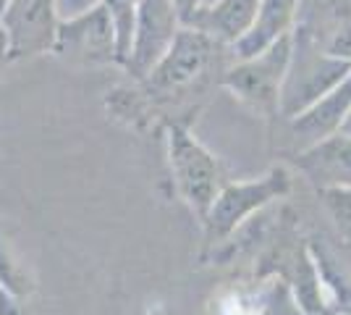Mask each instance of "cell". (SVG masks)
Returning a JSON list of instances; mask_svg holds the SVG:
<instances>
[{"instance_id": "1", "label": "cell", "mask_w": 351, "mask_h": 315, "mask_svg": "<svg viewBox=\"0 0 351 315\" xmlns=\"http://www.w3.org/2000/svg\"><path fill=\"white\" fill-rule=\"evenodd\" d=\"M351 74V60L336 58L312 45L302 32L291 30V58L280 84L278 110L286 119H293L304 108L320 100Z\"/></svg>"}, {"instance_id": "2", "label": "cell", "mask_w": 351, "mask_h": 315, "mask_svg": "<svg viewBox=\"0 0 351 315\" xmlns=\"http://www.w3.org/2000/svg\"><path fill=\"white\" fill-rule=\"evenodd\" d=\"M220 43L207 37L205 32L194 27H181L176 32L173 43L158 60V66L142 79L147 95L152 97H173L178 92L189 90L194 82H199L213 63V56Z\"/></svg>"}, {"instance_id": "3", "label": "cell", "mask_w": 351, "mask_h": 315, "mask_svg": "<svg viewBox=\"0 0 351 315\" xmlns=\"http://www.w3.org/2000/svg\"><path fill=\"white\" fill-rule=\"evenodd\" d=\"M168 163L181 197L189 202L194 213L205 218L215 195L220 192L218 163L210 152L184 129V126H168Z\"/></svg>"}, {"instance_id": "4", "label": "cell", "mask_w": 351, "mask_h": 315, "mask_svg": "<svg viewBox=\"0 0 351 315\" xmlns=\"http://www.w3.org/2000/svg\"><path fill=\"white\" fill-rule=\"evenodd\" d=\"M69 66H105L118 63L116 32L103 3L92 5L84 14L60 19L53 50Z\"/></svg>"}, {"instance_id": "5", "label": "cell", "mask_w": 351, "mask_h": 315, "mask_svg": "<svg viewBox=\"0 0 351 315\" xmlns=\"http://www.w3.org/2000/svg\"><path fill=\"white\" fill-rule=\"evenodd\" d=\"M291 58V34L280 37L278 43L265 47L252 58L236 60V66L226 74L223 84L234 92L241 103L257 110H278L280 84Z\"/></svg>"}, {"instance_id": "6", "label": "cell", "mask_w": 351, "mask_h": 315, "mask_svg": "<svg viewBox=\"0 0 351 315\" xmlns=\"http://www.w3.org/2000/svg\"><path fill=\"white\" fill-rule=\"evenodd\" d=\"M0 24L11 60L37 58L53 50L60 24L58 5L56 0H8L0 11Z\"/></svg>"}, {"instance_id": "7", "label": "cell", "mask_w": 351, "mask_h": 315, "mask_svg": "<svg viewBox=\"0 0 351 315\" xmlns=\"http://www.w3.org/2000/svg\"><path fill=\"white\" fill-rule=\"evenodd\" d=\"M178 30H181V19L171 0H139L134 16L132 47L123 60V69L136 82L147 79V74L158 66V60L171 47Z\"/></svg>"}, {"instance_id": "8", "label": "cell", "mask_w": 351, "mask_h": 315, "mask_svg": "<svg viewBox=\"0 0 351 315\" xmlns=\"http://www.w3.org/2000/svg\"><path fill=\"white\" fill-rule=\"evenodd\" d=\"M286 192H289V174L283 168H276L257 181L231 184L215 195L210 210L205 213V221L213 234H218V237L231 234L252 210L263 208L273 197H280Z\"/></svg>"}, {"instance_id": "9", "label": "cell", "mask_w": 351, "mask_h": 315, "mask_svg": "<svg viewBox=\"0 0 351 315\" xmlns=\"http://www.w3.org/2000/svg\"><path fill=\"white\" fill-rule=\"evenodd\" d=\"M293 30L322 53L351 60V0H299Z\"/></svg>"}, {"instance_id": "10", "label": "cell", "mask_w": 351, "mask_h": 315, "mask_svg": "<svg viewBox=\"0 0 351 315\" xmlns=\"http://www.w3.org/2000/svg\"><path fill=\"white\" fill-rule=\"evenodd\" d=\"M296 165L322 189H351V137L336 132L309 145Z\"/></svg>"}, {"instance_id": "11", "label": "cell", "mask_w": 351, "mask_h": 315, "mask_svg": "<svg viewBox=\"0 0 351 315\" xmlns=\"http://www.w3.org/2000/svg\"><path fill=\"white\" fill-rule=\"evenodd\" d=\"M351 110V74L336 84L330 92H325L320 100L304 108L302 113H296L291 121V132L293 137L309 148L315 142H320L325 137L341 132V124L346 121Z\"/></svg>"}, {"instance_id": "12", "label": "cell", "mask_w": 351, "mask_h": 315, "mask_svg": "<svg viewBox=\"0 0 351 315\" xmlns=\"http://www.w3.org/2000/svg\"><path fill=\"white\" fill-rule=\"evenodd\" d=\"M296 11H299V0H260L257 16L249 32L234 45L236 60L252 58L263 53L265 47L278 43L280 37L291 34L296 24Z\"/></svg>"}, {"instance_id": "13", "label": "cell", "mask_w": 351, "mask_h": 315, "mask_svg": "<svg viewBox=\"0 0 351 315\" xmlns=\"http://www.w3.org/2000/svg\"><path fill=\"white\" fill-rule=\"evenodd\" d=\"M257 5L260 0H213L194 16L189 27L205 32L207 37H213L220 45L234 47L252 27Z\"/></svg>"}, {"instance_id": "14", "label": "cell", "mask_w": 351, "mask_h": 315, "mask_svg": "<svg viewBox=\"0 0 351 315\" xmlns=\"http://www.w3.org/2000/svg\"><path fill=\"white\" fill-rule=\"evenodd\" d=\"M0 286L5 292H11L19 300H27L34 292V276L27 260L14 247V242L8 240V234L0 226Z\"/></svg>"}, {"instance_id": "15", "label": "cell", "mask_w": 351, "mask_h": 315, "mask_svg": "<svg viewBox=\"0 0 351 315\" xmlns=\"http://www.w3.org/2000/svg\"><path fill=\"white\" fill-rule=\"evenodd\" d=\"M176 8V14L181 19V27H189L191 21H194V16L202 11V5H205V0H171Z\"/></svg>"}, {"instance_id": "16", "label": "cell", "mask_w": 351, "mask_h": 315, "mask_svg": "<svg viewBox=\"0 0 351 315\" xmlns=\"http://www.w3.org/2000/svg\"><path fill=\"white\" fill-rule=\"evenodd\" d=\"M8 63H11V56H8V37H5L3 24H0V79H3V71H5Z\"/></svg>"}, {"instance_id": "17", "label": "cell", "mask_w": 351, "mask_h": 315, "mask_svg": "<svg viewBox=\"0 0 351 315\" xmlns=\"http://www.w3.org/2000/svg\"><path fill=\"white\" fill-rule=\"evenodd\" d=\"M341 132H343V135H349V137H351V110H349V116H346V121L341 124Z\"/></svg>"}, {"instance_id": "18", "label": "cell", "mask_w": 351, "mask_h": 315, "mask_svg": "<svg viewBox=\"0 0 351 315\" xmlns=\"http://www.w3.org/2000/svg\"><path fill=\"white\" fill-rule=\"evenodd\" d=\"M5 3H8V0H0V11H3V8H5Z\"/></svg>"}, {"instance_id": "19", "label": "cell", "mask_w": 351, "mask_h": 315, "mask_svg": "<svg viewBox=\"0 0 351 315\" xmlns=\"http://www.w3.org/2000/svg\"><path fill=\"white\" fill-rule=\"evenodd\" d=\"M210 3H213V0H205V5H210ZM205 5H202V8H205Z\"/></svg>"}]
</instances>
